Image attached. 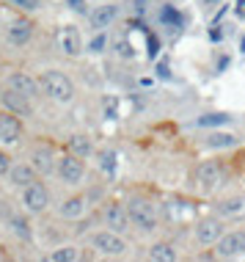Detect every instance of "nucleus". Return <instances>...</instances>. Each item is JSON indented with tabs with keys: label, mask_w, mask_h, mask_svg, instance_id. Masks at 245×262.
Wrapping results in <instances>:
<instances>
[{
	"label": "nucleus",
	"mask_w": 245,
	"mask_h": 262,
	"mask_svg": "<svg viewBox=\"0 0 245 262\" xmlns=\"http://www.w3.org/2000/svg\"><path fill=\"white\" fill-rule=\"evenodd\" d=\"M39 83H41V91H44L50 100H55V102H72L75 100V83L69 80L64 72H58V69H47V72H41Z\"/></svg>",
	"instance_id": "1"
},
{
	"label": "nucleus",
	"mask_w": 245,
	"mask_h": 262,
	"mask_svg": "<svg viewBox=\"0 0 245 262\" xmlns=\"http://www.w3.org/2000/svg\"><path fill=\"white\" fill-rule=\"evenodd\" d=\"M91 249H96V254H102V257H121L127 251V240L121 237V232L105 229L91 237Z\"/></svg>",
	"instance_id": "2"
},
{
	"label": "nucleus",
	"mask_w": 245,
	"mask_h": 262,
	"mask_svg": "<svg viewBox=\"0 0 245 262\" xmlns=\"http://www.w3.org/2000/svg\"><path fill=\"white\" fill-rule=\"evenodd\" d=\"M130 221L138 226V229H143V232H152V229H157V210H155V204L152 202H146V199H130Z\"/></svg>",
	"instance_id": "3"
},
{
	"label": "nucleus",
	"mask_w": 245,
	"mask_h": 262,
	"mask_svg": "<svg viewBox=\"0 0 245 262\" xmlns=\"http://www.w3.org/2000/svg\"><path fill=\"white\" fill-rule=\"evenodd\" d=\"M22 204L28 212L39 215V212H44L50 207V190L41 185V182H31L28 188H22Z\"/></svg>",
	"instance_id": "4"
},
{
	"label": "nucleus",
	"mask_w": 245,
	"mask_h": 262,
	"mask_svg": "<svg viewBox=\"0 0 245 262\" xmlns=\"http://www.w3.org/2000/svg\"><path fill=\"white\" fill-rule=\"evenodd\" d=\"M55 45H58V50L64 55H69V58H78V55L83 53V36H80V31L75 25L58 28V33H55Z\"/></svg>",
	"instance_id": "5"
},
{
	"label": "nucleus",
	"mask_w": 245,
	"mask_h": 262,
	"mask_svg": "<svg viewBox=\"0 0 245 262\" xmlns=\"http://www.w3.org/2000/svg\"><path fill=\"white\" fill-rule=\"evenodd\" d=\"M118 17V6L116 3H108V0H100V6H94V9L88 11V23L94 31H105V28H110L116 23Z\"/></svg>",
	"instance_id": "6"
},
{
	"label": "nucleus",
	"mask_w": 245,
	"mask_h": 262,
	"mask_svg": "<svg viewBox=\"0 0 245 262\" xmlns=\"http://www.w3.org/2000/svg\"><path fill=\"white\" fill-rule=\"evenodd\" d=\"M83 174H86V166H83L80 155H64V158L58 160V177L66 182V185H78L83 180Z\"/></svg>",
	"instance_id": "7"
},
{
	"label": "nucleus",
	"mask_w": 245,
	"mask_h": 262,
	"mask_svg": "<svg viewBox=\"0 0 245 262\" xmlns=\"http://www.w3.org/2000/svg\"><path fill=\"white\" fill-rule=\"evenodd\" d=\"M223 177V163L220 160H204L195 168V182L201 185V190H212Z\"/></svg>",
	"instance_id": "8"
},
{
	"label": "nucleus",
	"mask_w": 245,
	"mask_h": 262,
	"mask_svg": "<svg viewBox=\"0 0 245 262\" xmlns=\"http://www.w3.org/2000/svg\"><path fill=\"white\" fill-rule=\"evenodd\" d=\"M0 102H3L6 111L17 113V116H31L33 108H31V100H28L25 94H19V91H14L11 86H6L0 91Z\"/></svg>",
	"instance_id": "9"
},
{
	"label": "nucleus",
	"mask_w": 245,
	"mask_h": 262,
	"mask_svg": "<svg viewBox=\"0 0 245 262\" xmlns=\"http://www.w3.org/2000/svg\"><path fill=\"white\" fill-rule=\"evenodd\" d=\"M19 138H22V124H19L17 113H0V144L14 146L19 144Z\"/></svg>",
	"instance_id": "10"
},
{
	"label": "nucleus",
	"mask_w": 245,
	"mask_h": 262,
	"mask_svg": "<svg viewBox=\"0 0 245 262\" xmlns=\"http://www.w3.org/2000/svg\"><path fill=\"white\" fill-rule=\"evenodd\" d=\"M215 246H218V257H240V254H245V229L229 232Z\"/></svg>",
	"instance_id": "11"
},
{
	"label": "nucleus",
	"mask_w": 245,
	"mask_h": 262,
	"mask_svg": "<svg viewBox=\"0 0 245 262\" xmlns=\"http://www.w3.org/2000/svg\"><path fill=\"white\" fill-rule=\"evenodd\" d=\"M220 237H223V224L218 218H207V221H201L195 226V243L199 246H212Z\"/></svg>",
	"instance_id": "12"
},
{
	"label": "nucleus",
	"mask_w": 245,
	"mask_h": 262,
	"mask_svg": "<svg viewBox=\"0 0 245 262\" xmlns=\"http://www.w3.org/2000/svg\"><path fill=\"white\" fill-rule=\"evenodd\" d=\"M9 86H11L14 91H19V94H25L28 100L39 97V91H41V83L33 80V77L25 75V72H11V75H9Z\"/></svg>",
	"instance_id": "13"
},
{
	"label": "nucleus",
	"mask_w": 245,
	"mask_h": 262,
	"mask_svg": "<svg viewBox=\"0 0 245 262\" xmlns=\"http://www.w3.org/2000/svg\"><path fill=\"white\" fill-rule=\"evenodd\" d=\"M36 168L33 163H11V171H9V182L14 188H28L31 182H36Z\"/></svg>",
	"instance_id": "14"
},
{
	"label": "nucleus",
	"mask_w": 245,
	"mask_h": 262,
	"mask_svg": "<svg viewBox=\"0 0 245 262\" xmlns=\"http://www.w3.org/2000/svg\"><path fill=\"white\" fill-rule=\"evenodd\" d=\"M6 36H9V41L11 45H28V41H31V36H33V23L31 19H11L9 23V31H6Z\"/></svg>",
	"instance_id": "15"
},
{
	"label": "nucleus",
	"mask_w": 245,
	"mask_h": 262,
	"mask_svg": "<svg viewBox=\"0 0 245 262\" xmlns=\"http://www.w3.org/2000/svg\"><path fill=\"white\" fill-rule=\"evenodd\" d=\"M105 224H108V229H113V232L130 229L127 207H121V204H108V207H105Z\"/></svg>",
	"instance_id": "16"
},
{
	"label": "nucleus",
	"mask_w": 245,
	"mask_h": 262,
	"mask_svg": "<svg viewBox=\"0 0 245 262\" xmlns=\"http://www.w3.org/2000/svg\"><path fill=\"white\" fill-rule=\"evenodd\" d=\"M218 215L220 218H232V221H240L245 218V196H232V199L218 204Z\"/></svg>",
	"instance_id": "17"
},
{
	"label": "nucleus",
	"mask_w": 245,
	"mask_h": 262,
	"mask_svg": "<svg viewBox=\"0 0 245 262\" xmlns=\"http://www.w3.org/2000/svg\"><path fill=\"white\" fill-rule=\"evenodd\" d=\"M31 160H33V168H36V171H39L41 177H47V174L58 171V163H53L50 149H41V146H36V149L31 152Z\"/></svg>",
	"instance_id": "18"
},
{
	"label": "nucleus",
	"mask_w": 245,
	"mask_h": 262,
	"mask_svg": "<svg viewBox=\"0 0 245 262\" xmlns=\"http://www.w3.org/2000/svg\"><path fill=\"white\" fill-rule=\"evenodd\" d=\"M83 212H86V199H83V196H72V199H66L58 207L61 218H80Z\"/></svg>",
	"instance_id": "19"
},
{
	"label": "nucleus",
	"mask_w": 245,
	"mask_h": 262,
	"mask_svg": "<svg viewBox=\"0 0 245 262\" xmlns=\"http://www.w3.org/2000/svg\"><path fill=\"white\" fill-rule=\"evenodd\" d=\"M149 259H155V262H174V259H177V251H174L171 243H155L149 249Z\"/></svg>",
	"instance_id": "20"
},
{
	"label": "nucleus",
	"mask_w": 245,
	"mask_h": 262,
	"mask_svg": "<svg viewBox=\"0 0 245 262\" xmlns=\"http://www.w3.org/2000/svg\"><path fill=\"white\" fill-rule=\"evenodd\" d=\"M160 23H165L171 31H179V28L185 25V19H182V14L174 9V6H163V9H160Z\"/></svg>",
	"instance_id": "21"
},
{
	"label": "nucleus",
	"mask_w": 245,
	"mask_h": 262,
	"mask_svg": "<svg viewBox=\"0 0 245 262\" xmlns=\"http://www.w3.org/2000/svg\"><path fill=\"white\" fill-rule=\"evenodd\" d=\"M69 146H72V152L80 155V158H88V155L94 152V146H91V141L86 136H75L72 141H69Z\"/></svg>",
	"instance_id": "22"
},
{
	"label": "nucleus",
	"mask_w": 245,
	"mask_h": 262,
	"mask_svg": "<svg viewBox=\"0 0 245 262\" xmlns=\"http://www.w3.org/2000/svg\"><path fill=\"white\" fill-rule=\"evenodd\" d=\"M11 232L17 237H22V240H31V224H28L25 218H19V215L11 218Z\"/></svg>",
	"instance_id": "23"
},
{
	"label": "nucleus",
	"mask_w": 245,
	"mask_h": 262,
	"mask_svg": "<svg viewBox=\"0 0 245 262\" xmlns=\"http://www.w3.org/2000/svg\"><path fill=\"white\" fill-rule=\"evenodd\" d=\"M50 259H53V262H75V259H78V251H75L72 246H64V249L53 251Z\"/></svg>",
	"instance_id": "24"
},
{
	"label": "nucleus",
	"mask_w": 245,
	"mask_h": 262,
	"mask_svg": "<svg viewBox=\"0 0 245 262\" xmlns=\"http://www.w3.org/2000/svg\"><path fill=\"white\" fill-rule=\"evenodd\" d=\"M226 122H232L226 113H209V116H201V119H199L201 127H207V124H226Z\"/></svg>",
	"instance_id": "25"
},
{
	"label": "nucleus",
	"mask_w": 245,
	"mask_h": 262,
	"mask_svg": "<svg viewBox=\"0 0 245 262\" xmlns=\"http://www.w3.org/2000/svg\"><path fill=\"white\" fill-rule=\"evenodd\" d=\"M237 141L232 136H209V146H234Z\"/></svg>",
	"instance_id": "26"
},
{
	"label": "nucleus",
	"mask_w": 245,
	"mask_h": 262,
	"mask_svg": "<svg viewBox=\"0 0 245 262\" xmlns=\"http://www.w3.org/2000/svg\"><path fill=\"white\" fill-rule=\"evenodd\" d=\"M116 53L121 55V58H132V45H127L124 39H118L116 41Z\"/></svg>",
	"instance_id": "27"
},
{
	"label": "nucleus",
	"mask_w": 245,
	"mask_h": 262,
	"mask_svg": "<svg viewBox=\"0 0 245 262\" xmlns=\"http://www.w3.org/2000/svg\"><path fill=\"white\" fill-rule=\"evenodd\" d=\"M113 160H116L113 152H102V155H100V166L105 168V171H110V168H113Z\"/></svg>",
	"instance_id": "28"
},
{
	"label": "nucleus",
	"mask_w": 245,
	"mask_h": 262,
	"mask_svg": "<svg viewBox=\"0 0 245 262\" xmlns=\"http://www.w3.org/2000/svg\"><path fill=\"white\" fill-rule=\"evenodd\" d=\"M14 6H19V9H25V11H36L39 9V0H11Z\"/></svg>",
	"instance_id": "29"
},
{
	"label": "nucleus",
	"mask_w": 245,
	"mask_h": 262,
	"mask_svg": "<svg viewBox=\"0 0 245 262\" xmlns=\"http://www.w3.org/2000/svg\"><path fill=\"white\" fill-rule=\"evenodd\" d=\"M9 171H11V160L6 152H0V177H9Z\"/></svg>",
	"instance_id": "30"
},
{
	"label": "nucleus",
	"mask_w": 245,
	"mask_h": 262,
	"mask_svg": "<svg viewBox=\"0 0 245 262\" xmlns=\"http://www.w3.org/2000/svg\"><path fill=\"white\" fill-rule=\"evenodd\" d=\"M237 17L245 19V0H237Z\"/></svg>",
	"instance_id": "31"
},
{
	"label": "nucleus",
	"mask_w": 245,
	"mask_h": 262,
	"mask_svg": "<svg viewBox=\"0 0 245 262\" xmlns=\"http://www.w3.org/2000/svg\"><path fill=\"white\" fill-rule=\"evenodd\" d=\"M204 3H207V6H215V3H220V0H204Z\"/></svg>",
	"instance_id": "32"
},
{
	"label": "nucleus",
	"mask_w": 245,
	"mask_h": 262,
	"mask_svg": "<svg viewBox=\"0 0 245 262\" xmlns=\"http://www.w3.org/2000/svg\"><path fill=\"white\" fill-rule=\"evenodd\" d=\"M242 50H245V39H242Z\"/></svg>",
	"instance_id": "33"
}]
</instances>
